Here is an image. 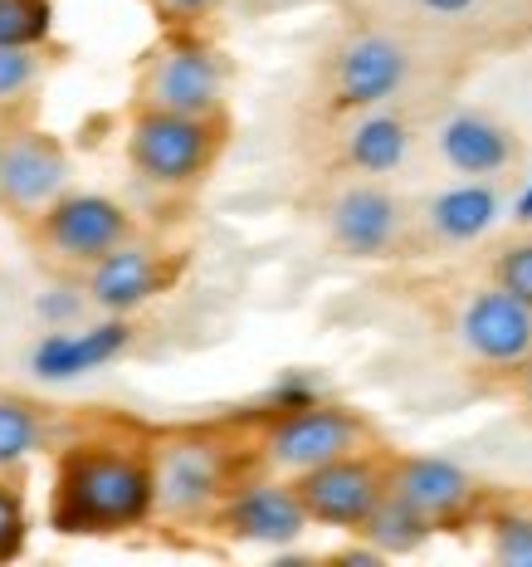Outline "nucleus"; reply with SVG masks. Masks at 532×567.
Returning a JSON list of instances; mask_svg holds the SVG:
<instances>
[{
	"mask_svg": "<svg viewBox=\"0 0 532 567\" xmlns=\"http://www.w3.org/2000/svg\"><path fill=\"white\" fill-rule=\"evenodd\" d=\"M459 342L479 368L518 372L532 358V303L513 299L503 284H483L459 309Z\"/></svg>",
	"mask_w": 532,
	"mask_h": 567,
	"instance_id": "obj_12",
	"label": "nucleus"
},
{
	"mask_svg": "<svg viewBox=\"0 0 532 567\" xmlns=\"http://www.w3.org/2000/svg\"><path fill=\"white\" fill-rule=\"evenodd\" d=\"M225 137H230V117L137 109L133 127H127V162L142 182L181 192V186H200L216 172Z\"/></svg>",
	"mask_w": 532,
	"mask_h": 567,
	"instance_id": "obj_4",
	"label": "nucleus"
},
{
	"mask_svg": "<svg viewBox=\"0 0 532 567\" xmlns=\"http://www.w3.org/2000/svg\"><path fill=\"white\" fill-rule=\"evenodd\" d=\"M40 79V50L30 44H0V103L25 99Z\"/></svg>",
	"mask_w": 532,
	"mask_h": 567,
	"instance_id": "obj_23",
	"label": "nucleus"
},
{
	"mask_svg": "<svg viewBox=\"0 0 532 567\" xmlns=\"http://www.w3.org/2000/svg\"><path fill=\"white\" fill-rule=\"evenodd\" d=\"M25 548V494L15 489V475H0V563Z\"/></svg>",
	"mask_w": 532,
	"mask_h": 567,
	"instance_id": "obj_25",
	"label": "nucleus"
},
{
	"mask_svg": "<svg viewBox=\"0 0 532 567\" xmlns=\"http://www.w3.org/2000/svg\"><path fill=\"white\" fill-rule=\"evenodd\" d=\"M420 10H430V16H445V20H455V16H469V10H479L483 0H416Z\"/></svg>",
	"mask_w": 532,
	"mask_h": 567,
	"instance_id": "obj_28",
	"label": "nucleus"
},
{
	"mask_svg": "<svg viewBox=\"0 0 532 567\" xmlns=\"http://www.w3.org/2000/svg\"><path fill=\"white\" fill-rule=\"evenodd\" d=\"M84 303H93L88 289H50L34 299V313L50 328H74V318H84Z\"/></svg>",
	"mask_w": 532,
	"mask_h": 567,
	"instance_id": "obj_26",
	"label": "nucleus"
},
{
	"mask_svg": "<svg viewBox=\"0 0 532 567\" xmlns=\"http://www.w3.org/2000/svg\"><path fill=\"white\" fill-rule=\"evenodd\" d=\"M152 460H157V518L176 528L216 524L225 499L264 475L254 421L167 425L152 441Z\"/></svg>",
	"mask_w": 532,
	"mask_h": 567,
	"instance_id": "obj_2",
	"label": "nucleus"
},
{
	"mask_svg": "<svg viewBox=\"0 0 532 567\" xmlns=\"http://www.w3.org/2000/svg\"><path fill=\"white\" fill-rule=\"evenodd\" d=\"M435 152H440V162L459 176H503L523 157V142H518V133L503 117H493L483 109H459L440 123Z\"/></svg>",
	"mask_w": 532,
	"mask_h": 567,
	"instance_id": "obj_16",
	"label": "nucleus"
},
{
	"mask_svg": "<svg viewBox=\"0 0 532 567\" xmlns=\"http://www.w3.org/2000/svg\"><path fill=\"white\" fill-rule=\"evenodd\" d=\"M483 528H489L493 563L532 567V509H523V504H508V499H493V509L483 514Z\"/></svg>",
	"mask_w": 532,
	"mask_h": 567,
	"instance_id": "obj_21",
	"label": "nucleus"
},
{
	"mask_svg": "<svg viewBox=\"0 0 532 567\" xmlns=\"http://www.w3.org/2000/svg\"><path fill=\"white\" fill-rule=\"evenodd\" d=\"M493 284H503L513 299L532 303V235L523 240H508L499 255H493Z\"/></svg>",
	"mask_w": 532,
	"mask_h": 567,
	"instance_id": "obj_24",
	"label": "nucleus"
},
{
	"mask_svg": "<svg viewBox=\"0 0 532 567\" xmlns=\"http://www.w3.org/2000/svg\"><path fill=\"white\" fill-rule=\"evenodd\" d=\"M176 279H181V255L142 245V240H123L113 255L88 265L84 289L98 313H137L142 303L167 293Z\"/></svg>",
	"mask_w": 532,
	"mask_h": 567,
	"instance_id": "obj_13",
	"label": "nucleus"
},
{
	"mask_svg": "<svg viewBox=\"0 0 532 567\" xmlns=\"http://www.w3.org/2000/svg\"><path fill=\"white\" fill-rule=\"evenodd\" d=\"M513 220H518V226H532V182L523 186V196L513 200Z\"/></svg>",
	"mask_w": 532,
	"mask_h": 567,
	"instance_id": "obj_30",
	"label": "nucleus"
},
{
	"mask_svg": "<svg viewBox=\"0 0 532 567\" xmlns=\"http://www.w3.org/2000/svg\"><path fill=\"white\" fill-rule=\"evenodd\" d=\"M44 431H50V421H44L40 401L0 392V475H15L30 455H40Z\"/></svg>",
	"mask_w": 532,
	"mask_h": 567,
	"instance_id": "obj_19",
	"label": "nucleus"
},
{
	"mask_svg": "<svg viewBox=\"0 0 532 567\" xmlns=\"http://www.w3.org/2000/svg\"><path fill=\"white\" fill-rule=\"evenodd\" d=\"M392 460H396V451L366 445V451L337 455V460H327V465L293 475L303 504H309V514H313V528L362 534L366 518L382 509V499L392 494Z\"/></svg>",
	"mask_w": 532,
	"mask_h": 567,
	"instance_id": "obj_6",
	"label": "nucleus"
},
{
	"mask_svg": "<svg viewBox=\"0 0 532 567\" xmlns=\"http://www.w3.org/2000/svg\"><path fill=\"white\" fill-rule=\"evenodd\" d=\"M254 441H259V465L269 475H289V480L303 475V470L327 465L337 455L382 445L376 441V425L362 411L327 401V396L293 401V406H264L254 416Z\"/></svg>",
	"mask_w": 532,
	"mask_h": 567,
	"instance_id": "obj_3",
	"label": "nucleus"
},
{
	"mask_svg": "<svg viewBox=\"0 0 532 567\" xmlns=\"http://www.w3.org/2000/svg\"><path fill=\"white\" fill-rule=\"evenodd\" d=\"M54 30L50 0H0V44H30L40 50Z\"/></svg>",
	"mask_w": 532,
	"mask_h": 567,
	"instance_id": "obj_22",
	"label": "nucleus"
},
{
	"mask_svg": "<svg viewBox=\"0 0 532 567\" xmlns=\"http://www.w3.org/2000/svg\"><path fill=\"white\" fill-rule=\"evenodd\" d=\"M152 10L167 30H200V20L216 16L220 0H152Z\"/></svg>",
	"mask_w": 532,
	"mask_h": 567,
	"instance_id": "obj_27",
	"label": "nucleus"
},
{
	"mask_svg": "<svg viewBox=\"0 0 532 567\" xmlns=\"http://www.w3.org/2000/svg\"><path fill=\"white\" fill-rule=\"evenodd\" d=\"M392 494H400L430 524V534H455V528L483 524V514L499 499L479 475H469L465 465H455L445 455H396Z\"/></svg>",
	"mask_w": 532,
	"mask_h": 567,
	"instance_id": "obj_7",
	"label": "nucleus"
},
{
	"mask_svg": "<svg viewBox=\"0 0 532 567\" xmlns=\"http://www.w3.org/2000/svg\"><path fill=\"white\" fill-rule=\"evenodd\" d=\"M362 538L372 543L376 558H406V553H416L420 543L435 538V534H430V524H425V518L410 509L406 499H400V494H386L382 509L366 518Z\"/></svg>",
	"mask_w": 532,
	"mask_h": 567,
	"instance_id": "obj_20",
	"label": "nucleus"
},
{
	"mask_svg": "<svg viewBox=\"0 0 532 567\" xmlns=\"http://www.w3.org/2000/svg\"><path fill=\"white\" fill-rule=\"evenodd\" d=\"M137 109L225 117V59L196 30H167L137 74Z\"/></svg>",
	"mask_w": 532,
	"mask_h": 567,
	"instance_id": "obj_5",
	"label": "nucleus"
},
{
	"mask_svg": "<svg viewBox=\"0 0 532 567\" xmlns=\"http://www.w3.org/2000/svg\"><path fill=\"white\" fill-rule=\"evenodd\" d=\"M327 235L347 259H386L406 240V206L382 182H352L342 186L327 206Z\"/></svg>",
	"mask_w": 532,
	"mask_h": 567,
	"instance_id": "obj_14",
	"label": "nucleus"
},
{
	"mask_svg": "<svg viewBox=\"0 0 532 567\" xmlns=\"http://www.w3.org/2000/svg\"><path fill=\"white\" fill-rule=\"evenodd\" d=\"M216 534L230 543H259V548H283V543H299L313 528V514L303 504L299 484L289 475H254L250 484L225 499V509L216 514Z\"/></svg>",
	"mask_w": 532,
	"mask_h": 567,
	"instance_id": "obj_11",
	"label": "nucleus"
},
{
	"mask_svg": "<svg viewBox=\"0 0 532 567\" xmlns=\"http://www.w3.org/2000/svg\"><path fill=\"white\" fill-rule=\"evenodd\" d=\"M342 157L357 176H392L410 157V123L400 113L366 109L342 137Z\"/></svg>",
	"mask_w": 532,
	"mask_h": 567,
	"instance_id": "obj_18",
	"label": "nucleus"
},
{
	"mask_svg": "<svg viewBox=\"0 0 532 567\" xmlns=\"http://www.w3.org/2000/svg\"><path fill=\"white\" fill-rule=\"evenodd\" d=\"M34 240L40 250L59 259V265L88 269L103 255H113L123 240H133V216L127 206H117L113 196L98 192H64L34 220Z\"/></svg>",
	"mask_w": 532,
	"mask_h": 567,
	"instance_id": "obj_9",
	"label": "nucleus"
},
{
	"mask_svg": "<svg viewBox=\"0 0 532 567\" xmlns=\"http://www.w3.org/2000/svg\"><path fill=\"white\" fill-rule=\"evenodd\" d=\"M157 431L103 421L54 455L50 528L69 538H113L157 518Z\"/></svg>",
	"mask_w": 532,
	"mask_h": 567,
	"instance_id": "obj_1",
	"label": "nucleus"
},
{
	"mask_svg": "<svg viewBox=\"0 0 532 567\" xmlns=\"http://www.w3.org/2000/svg\"><path fill=\"white\" fill-rule=\"evenodd\" d=\"M69 192V152L54 133L34 123L0 127V210L34 226Z\"/></svg>",
	"mask_w": 532,
	"mask_h": 567,
	"instance_id": "obj_8",
	"label": "nucleus"
},
{
	"mask_svg": "<svg viewBox=\"0 0 532 567\" xmlns=\"http://www.w3.org/2000/svg\"><path fill=\"white\" fill-rule=\"evenodd\" d=\"M416 59L400 40L382 30H362L333 54V74H327V103L333 113H366L392 103L410 84Z\"/></svg>",
	"mask_w": 532,
	"mask_h": 567,
	"instance_id": "obj_10",
	"label": "nucleus"
},
{
	"mask_svg": "<svg viewBox=\"0 0 532 567\" xmlns=\"http://www.w3.org/2000/svg\"><path fill=\"white\" fill-rule=\"evenodd\" d=\"M513 377H518V401H523V406H528V416H532V358H528V362H523V368H518Z\"/></svg>",
	"mask_w": 532,
	"mask_h": 567,
	"instance_id": "obj_29",
	"label": "nucleus"
},
{
	"mask_svg": "<svg viewBox=\"0 0 532 567\" xmlns=\"http://www.w3.org/2000/svg\"><path fill=\"white\" fill-rule=\"evenodd\" d=\"M503 216V192L493 176H465L420 206V230L435 245H474Z\"/></svg>",
	"mask_w": 532,
	"mask_h": 567,
	"instance_id": "obj_17",
	"label": "nucleus"
},
{
	"mask_svg": "<svg viewBox=\"0 0 532 567\" xmlns=\"http://www.w3.org/2000/svg\"><path fill=\"white\" fill-rule=\"evenodd\" d=\"M133 348L127 313H103L88 328H54L30 348V372L40 382H74L84 372H98Z\"/></svg>",
	"mask_w": 532,
	"mask_h": 567,
	"instance_id": "obj_15",
	"label": "nucleus"
}]
</instances>
